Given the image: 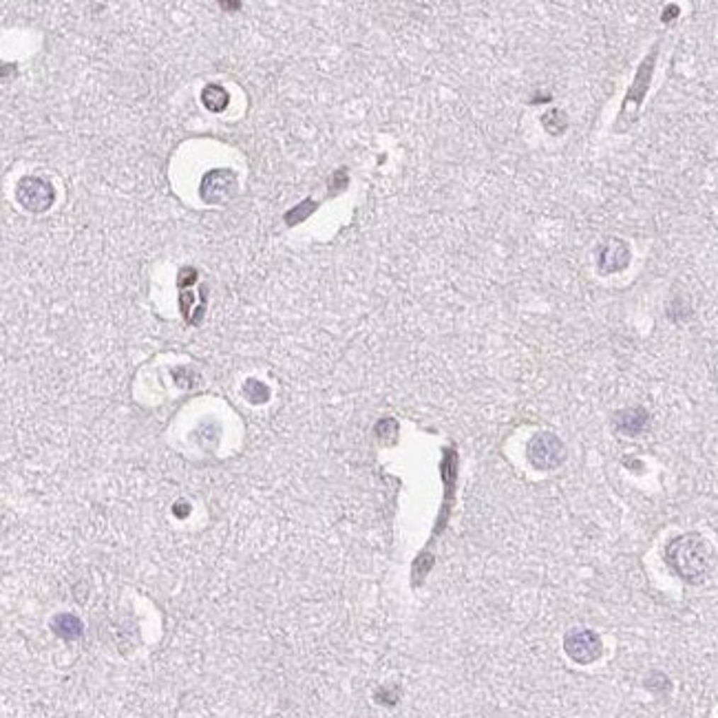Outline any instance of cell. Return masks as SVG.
<instances>
[{"label": "cell", "instance_id": "8", "mask_svg": "<svg viewBox=\"0 0 718 718\" xmlns=\"http://www.w3.org/2000/svg\"><path fill=\"white\" fill-rule=\"evenodd\" d=\"M228 100H230L228 91L221 84H208L201 91V102H204V106L212 110V113H221V110L228 106Z\"/></svg>", "mask_w": 718, "mask_h": 718}, {"label": "cell", "instance_id": "6", "mask_svg": "<svg viewBox=\"0 0 718 718\" xmlns=\"http://www.w3.org/2000/svg\"><path fill=\"white\" fill-rule=\"evenodd\" d=\"M630 263V248L623 239H608L599 252V270L603 274L619 272Z\"/></svg>", "mask_w": 718, "mask_h": 718}, {"label": "cell", "instance_id": "4", "mask_svg": "<svg viewBox=\"0 0 718 718\" xmlns=\"http://www.w3.org/2000/svg\"><path fill=\"white\" fill-rule=\"evenodd\" d=\"M16 199L29 212H45L53 206L55 190L49 181L40 177H23L16 186Z\"/></svg>", "mask_w": 718, "mask_h": 718}, {"label": "cell", "instance_id": "10", "mask_svg": "<svg viewBox=\"0 0 718 718\" xmlns=\"http://www.w3.org/2000/svg\"><path fill=\"white\" fill-rule=\"evenodd\" d=\"M62 625L55 623V630H58L62 637H78L80 634V623L73 617H60Z\"/></svg>", "mask_w": 718, "mask_h": 718}, {"label": "cell", "instance_id": "9", "mask_svg": "<svg viewBox=\"0 0 718 718\" xmlns=\"http://www.w3.org/2000/svg\"><path fill=\"white\" fill-rule=\"evenodd\" d=\"M317 208V204H314V201H312V199H305L303 201V204L301 206H297V208H294V210H290V212H285V221H287V224L290 226H294V224H299V221H303L312 210H314Z\"/></svg>", "mask_w": 718, "mask_h": 718}, {"label": "cell", "instance_id": "2", "mask_svg": "<svg viewBox=\"0 0 718 718\" xmlns=\"http://www.w3.org/2000/svg\"><path fill=\"white\" fill-rule=\"evenodd\" d=\"M528 460H530V465L540 471L557 469L566 460L564 442L550 431H542L537 435H532V440L528 442Z\"/></svg>", "mask_w": 718, "mask_h": 718}, {"label": "cell", "instance_id": "3", "mask_svg": "<svg viewBox=\"0 0 718 718\" xmlns=\"http://www.w3.org/2000/svg\"><path fill=\"white\" fill-rule=\"evenodd\" d=\"M237 188H239V179H237L234 171L215 169V171L206 173L204 179H201L199 195H201V199L206 201V204L219 206V204H226V201H230L237 195Z\"/></svg>", "mask_w": 718, "mask_h": 718}, {"label": "cell", "instance_id": "1", "mask_svg": "<svg viewBox=\"0 0 718 718\" xmlns=\"http://www.w3.org/2000/svg\"><path fill=\"white\" fill-rule=\"evenodd\" d=\"M666 559L670 568L688 583H701L714 570L716 555L710 542L698 532H683L674 537L666 548Z\"/></svg>", "mask_w": 718, "mask_h": 718}, {"label": "cell", "instance_id": "5", "mask_svg": "<svg viewBox=\"0 0 718 718\" xmlns=\"http://www.w3.org/2000/svg\"><path fill=\"white\" fill-rule=\"evenodd\" d=\"M601 639L597 632L588 630V628H575L566 632L564 637V652L573 659L575 663H593L601 656Z\"/></svg>", "mask_w": 718, "mask_h": 718}, {"label": "cell", "instance_id": "7", "mask_svg": "<svg viewBox=\"0 0 718 718\" xmlns=\"http://www.w3.org/2000/svg\"><path fill=\"white\" fill-rule=\"evenodd\" d=\"M650 425V414L643 407H628L615 414V429L623 435H639Z\"/></svg>", "mask_w": 718, "mask_h": 718}]
</instances>
